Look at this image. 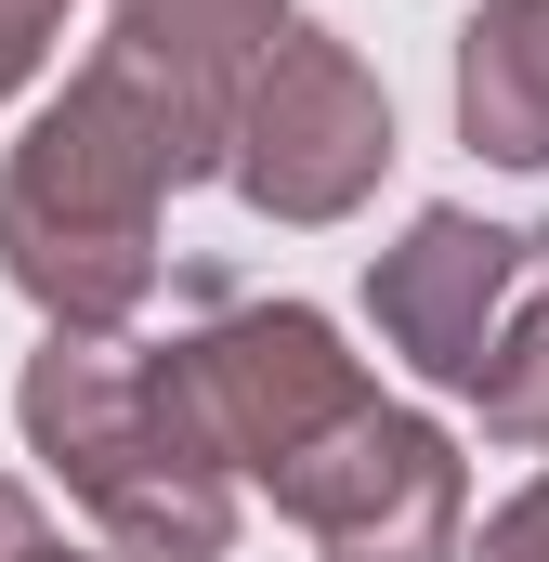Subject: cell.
<instances>
[{"instance_id":"obj_2","label":"cell","mask_w":549,"mask_h":562,"mask_svg":"<svg viewBox=\"0 0 549 562\" xmlns=\"http://www.w3.org/2000/svg\"><path fill=\"white\" fill-rule=\"evenodd\" d=\"M13 419L53 458V484L119 537V562H223L236 550V484L197 471L183 431L157 419L144 340H79V327H53V340L26 353Z\"/></svg>"},{"instance_id":"obj_8","label":"cell","mask_w":549,"mask_h":562,"mask_svg":"<svg viewBox=\"0 0 549 562\" xmlns=\"http://www.w3.org/2000/svg\"><path fill=\"white\" fill-rule=\"evenodd\" d=\"M458 132L497 170H549V0H484L458 26Z\"/></svg>"},{"instance_id":"obj_12","label":"cell","mask_w":549,"mask_h":562,"mask_svg":"<svg viewBox=\"0 0 549 562\" xmlns=\"http://www.w3.org/2000/svg\"><path fill=\"white\" fill-rule=\"evenodd\" d=\"M53 562H79V550H53Z\"/></svg>"},{"instance_id":"obj_1","label":"cell","mask_w":549,"mask_h":562,"mask_svg":"<svg viewBox=\"0 0 549 562\" xmlns=\"http://www.w3.org/2000/svg\"><path fill=\"white\" fill-rule=\"evenodd\" d=\"M197 170H223V132L183 92H157L144 66L92 53L26 119V144L0 157V276L26 288L53 327L119 340L157 301V210Z\"/></svg>"},{"instance_id":"obj_9","label":"cell","mask_w":549,"mask_h":562,"mask_svg":"<svg viewBox=\"0 0 549 562\" xmlns=\"http://www.w3.org/2000/svg\"><path fill=\"white\" fill-rule=\"evenodd\" d=\"M471 406H484L497 445H549V301H524V314L497 327V353H484Z\"/></svg>"},{"instance_id":"obj_5","label":"cell","mask_w":549,"mask_h":562,"mask_svg":"<svg viewBox=\"0 0 549 562\" xmlns=\"http://www.w3.org/2000/svg\"><path fill=\"white\" fill-rule=\"evenodd\" d=\"M262 497L327 562H458V537H471L458 445L418 419V406H380V393L354 419H327L288 471H262Z\"/></svg>"},{"instance_id":"obj_11","label":"cell","mask_w":549,"mask_h":562,"mask_svg":"<svg viewBox=\"0 0 549 562\" xmlns=\"http://www.w3.org/2000/svg\"><path fill=\"white\" fill-rule=\"evenodd\" d=\"M53 550H66V537H53V524H40V497L0 471V562H53Z\"/></svg>"},{"instance_id":"obj_10","label":"cell","mask_w":549,"mask_h":562,"mask_svg":"<svg viewBox=\"0 0 549 562\" xmlns=\"http://www.w3.org/2000/svg\"><path fill=\"white\" fill-rule=\"evenodd\" d=\"M471 562H549V471L497 510V524H484V537H471Z\"/></svg>"},{"instance_id":"obj_6","label":"cell","mask_w":549,"mask_h":562,"mask_svg":"<svg viewBox=\"0 0 549 562\" xmlns=\"http://www.w3.org/2000/svg\"><path fill=\"white\" fill-rule=\"evenodd\" d=\"M549 262V223H484V210H418L406 236L367 262V314L380 340L406 353L432 393H471L497 327H511V288Z\"/></svg>"},{"instance_id":"obj_7","label":"cell","mask_w":549,"mask_h":562,"mask_svg":"<svg viewBox=\"0 0 549 562\" xmlns=\"http://www.w3.org/2000/svg\"><path fill=\"white\" fill-rule=\"evenodd\" d=\"M274 26H288V0H105V53L144 66L157 92H183L210 132L236 119L249 66L274 53Z\"/></svg>"},{"instance_id":"obj_3","label":"cell","mask_w":549,"mask_h":562,"mask_svg":"<svg viewBox=\"0 0 549 562\" xmlns=\"http://www.w3.org/2000/svg\"><path fill=\"white\" fill-rule=\"evenodd\" d=\"M144 393H157V419L183 431L197 471L262 484L327 419H354L380 380H367V353H340V327L314 301H223L183 340H144Z\"/></svg>"},{"instance_id":"obj_4","label":"cell","mask_w":549,"mask_h":562,"mask_svg":"<svg viewBox=\"0 0 549 562\" xmlns=\"http://www.w3.org/2000/svg\"><path fill=\"white\" fill-rule=\"evenodd\" d=\"M223 170L262 223H354L393 170V105L354 66V40L274 26V53L249 66V92L223 119Z\"/></svg>"}]
</instances>
